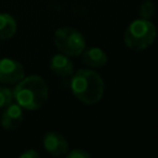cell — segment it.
<instances>
[{"label":"cell","instance_id":"obj_7","mask_svg":"<svg viewBox=\"0 0 158 158\" xmlns=\"http://www.w3.org/2000/svg\"><path fill=\"white\" fill-rule=\"evenodd\" d=\"M22 121H23V109L16 102L15 104L11 102L4 109L0 118V123L2 128L7 131L16 130L22 123Z\"/></svg>","mask_w":158,"mask_h":158},{"label":"cell","instance_id":"obj_1","mask_svg":"<svg viewBox=\"0 0 158 158\" xmlns=\"http://www.w3.org/2000/svg\"><path fill=\"white\" fill-rule=\"evenodd\" d=\"M14 100L22 109L35 111L41 109L48 99V86L40 75L23 77L12 89Z\"/></svg>","mask_w":158,"mask_h":158},{"label":"cell","instance_id":"obj_6","mask_svg":"<svg viewBox=\"0 0 158 158\" xmlns=\"http://www.w3.org/2000/svg\"><path fill=\"white\" fill-rule=\"evenodd\" d=\"M42 143H43L44 149L51 156H54V157L64 156L69 149V146H68L65 137L58 132H54V131H49V132L44 133Z\"/></svg>","mask_w":158,"mask_h":158},{"label":"cell","instance_id":"obj_13","mask_svg":"<svg viewBox=\"0 0 158 158\" xmlns=\"http://www.w3.org/2000/svg\"><path fill=\"white\" fill-rule=\"evenodd\" d=\"M67 158H90V153L83 148H75L70 152H67Z\"/></svg>","mask_w":158,"mask_h":158},{"label":"cell","instance_id":"obj_9","mask_svg":"<svg viewBox=\"0 0 158 158\" xmlns=\"http://www.w3.org/2000/svg\"><path fill=\"white\" fill-rule=\"evenodd\" d=\"M81 58L83 62L91 68H100L107 63L106 53L99 47H85V49L81 52Z\"/></svg>","mask_w":158,"mask_h":158},{"label":"cell","instance_id":"obj_10","mask_svg":"<svg viewBox=\"0 0 158 158\" xmlns=\"http://www.w3.org/2000/svg\"><path fill=\"white\" fill-rule=\"evenodd\" d=\"M17 31L16 20L9 14H0V41L11 38Z\"/></svg>","mask_w":158,"mask_h":158},{"label":"cell","instance_id":"obj_14","mask_svg":"<svg viewBox=\"0 0 158 158\" xmlns=\"http://www.w3.org/2000/svg\"><path fill=\"white\" fill-rule=\"evenodd\" d=\"M37 157H40V153L32 148H28L20 154V158H37Z\"/></svg>","mask_w":158,"mask_h":158},{"label":"cell","instance_id":"obj_3","mask_svg":"<svg viewBox=\"0 0 158 158\" xmlns=\"http://www.w3.org/2000/svg\"><path fill=\"white\" fill-rule=\"evenodd\" d=\"M156 36L157 28L151 20L137 19L127 26L123 41L127 48L132 51H143L154 42Z\"/></svg>","mask_w":158,"mask_h":158},{"label":"cell","instance_id":"obj_11","mask_svg":"<svg viewBox=\"0 0 158 158\" xmlns=\"http://www.w3.org/2000/svg\"><path fill=\"white\" fill-rule=\"evenodd\" d=\"M156 12V5L152 0H143L138 6V14L141 19L151 20L154 16Z\"/></svg>","mask_w":158,"mask_h":158},{"label":"cell","instance_id":"obj_2","mask_svg":"<svg viewBox=\"0 0 158 158\" xmlns=\"http://www.w3.org/2000/svg\"><path fill=\"white\" fill-rule=\"evenodd\" d=\"M72 75L70 89L79 101L86 105H94L101 100L105 85L98 72L91 69H79Z\"/></svg>","mask_w":158,"mask_h":158},{"label":"cell","instance_id":"obj_4","mask_svg":"<svg viewBox=\"0 0 158 158\" xmlns=\"http://www.w3.org/2000/svg\"><path fill=\"white\" fill-rule=\"evenodd\" d=\"M54 44L60 53L68 57H78L85 49L84 36L74 27H59L54 32Z\"/></svg>","mask_w":158,"mask_h":158},{"label":"cell","instance_id":"obj_12","mask_svg":"<svg viewBox=\"0 0 158 158\" xmlns=\"http://www.w3.org/2000/svg\"><path fill=\"white\" fill-rule=\"evenodd\" d=\"M14 101L12 89L6 86H0V109H5Z\"/></svg>","mask_w":158,"mask_h":158},{"label":"cell","instance_id":"obj_5","mask_svg":"<svg viewBox=\"0 0 158 158\" xmlns=\"http://www.w3.org/2000/svg\"><path fill=\"white\" fill-rule=\"evenodd\" d=\"M25 77V69L22 64L12 58L0 59V83L14 85L17 84Z\"/></svg>","mask_w":158,"mask_h":158},{"label":"cell","instance_id":"obj_8","mask_svg":"<svg viewBox=\"0 0 158 158\" xmlns=\"http://www.w3.org/2000/svg\"><path fill=\"white\" fill-rule=\"evenodd\" d=\"M49 68L51 70L59 75V77H69L74 73V65H73V62L69 59L68 56L63 54V53H59V54H54L52 58H51V62H49Z\"/></svg>","mask_w":158,"mask_h":158}]
</instances>
